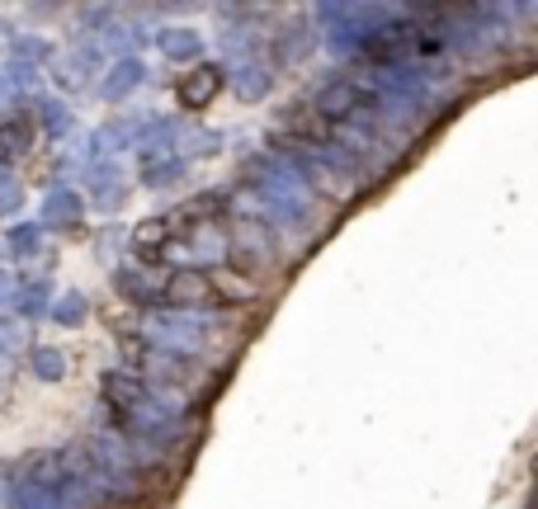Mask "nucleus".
Here are the masks:
<instances>
[{
    "label": "nucleus",
    "mask_w": 538,
    "mask_h": 509,
    "mask_svg": "<svg viewBox=\"0 0 538 509\" xmlns=\"http://www.w3.org/2000/svg\"><path fill=\"white\" fill-rule=\"evenodd\" d=\"M222 90V71L218 66H199V71H189L185 81L175 85V95L185 109H203V104H213V95Z\"/></svg>",
    "instance_id": "obj_1"
}]
</instances>
